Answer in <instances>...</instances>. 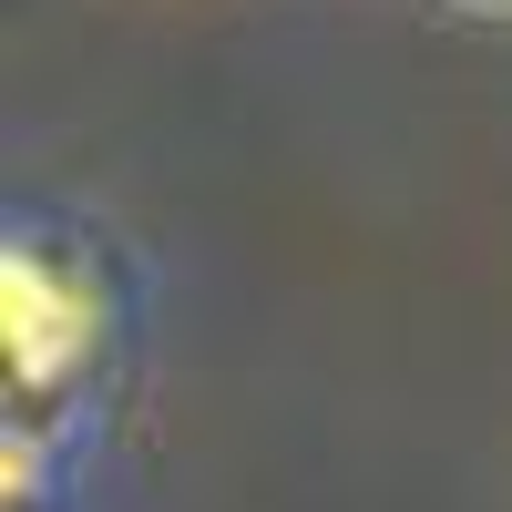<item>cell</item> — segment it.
<instances>
[{"mask_svg":"<svg viewBox=\"0 0 512 512\" xmlns=\"http://www.w3.org/2000/svg\"><path fill=\"white\" fill-rule=\"evenodd\" d=\"M461 11H512V0H461Z\"/></svg>","mask_w":512,"mask_h":512,"instance_id":"cell-2","label":"cell"},{"mask_svg":"<svg viewBox=\"0 0 512 512\" xmlns=\"http://www.w3.org/2000/svg\"><path fill=\"white\" fill-rule=\"evenodd\" d=\"M0 359H11V420H62L113 359V287L72 236L21 226L0 246Z\"/></svg>","mask_w":512,"mask_h":512,"instance_id":"cell-1","label":"cell"}]
</instances>
